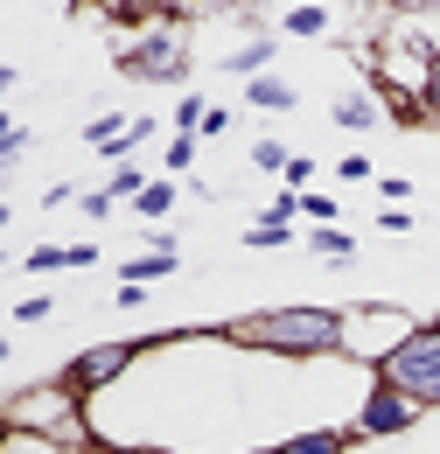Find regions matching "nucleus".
I'll return each instance as SVG.
<instances>
[{"label":"nucleus","mask_w":440,"mask_h":454,"mask_svg":"<svg viewBox=\"0 0 440 454\" xmlns=\"http://www.w3.org/2000/svg\"><path fill=\"white\" fill-rule=\"evenodd\" d=\"M378 196H385V210H405V196H412V182H405V175H378Z\"/></svg>","instance_id":"b1692460"},{"label":"nucleus","mask_w":440,"mask_h":454,"mask_svg":"<svg viewBox=\"0 0 440 454\" xmlns=\"http://www.w3.org/2000/svg\"><path fill=\"white\" fill-rule=\"evenodd\" d=\"M0 231H7V203H0Z\"/></svg>","instance_id":"473e14b6"},{"label":"nucleus","mask_w":440,"mask_h":454,"mask_svg":"<svg viewBox=\"0 0 440 454\" xmlns=\"http://www.w3.org/2000/svg\"><path fill=\"white\" fill-rule=\"evenodd\" d=\"M378 113H385V106H378V91H342V98L329 106V119H335V126H350V133H371Z\"/></svg>","instance_id":"9b49d317"},{"label":"nucleus","mask_w":440,"mask_h":454,"mask_svg":"<svg viewBox=\"0 0 440 454\" xmlns=\"http://www.w3.org/2000/svg\"><path fill=\"white\" fill-rule=\"evenodd\" d=\"M119 77H133V84H182L189 77V28L154 21L133 50H119Z\"/></svg>","instance_id":"20e7f679"},{"label":"nucleus","mask_w":440,"mask_h":454,"mask_svg":"<svg viewBox=\"0 0 440 454\" xmlns=\"http://www.w3.org/2000/svg\"><path fill=\"white\" fill-rule=\"evenodd\" d=\"M77 210H84V217H106L112 196H106V189H84V196H77Z\"/></svg>","instance_id":"c85d7f7f"},{"label":"nucleus","mask_w":440,"mask_h":454,"mask_svg":"<svg viewBox=\"0 0 440 454\" xmlns=\"http://www.w3.org/2000/svg\"><path fill=\"white\" fill-rule=\"evenodd\" d=\"M245 106H259V113H294V106H301V91H294L279 70H266V77H252V84H245Z\"/></svg>","instance_id":"1a4fd4ad"},{"label":"nucleus","mask_w":440,"mask_h":454,"mask_svg":"<svg viewBox=\"0 0 440 454\" xmlns=\"http://www.w3.org/2000/svg\"><path fill=\"white\" fill-rule=\"evenodd\" d=\"M342 322H350L342 308H266V315L231 322L224 336L279 364H315V356H342Z\"/></svg>","instance_id":"f257e3e1"},{"label":"nucleus","mask_w":440,"mask_h":454,"mask_svg":"<svg viewBox=\"0 0 440 454\" xmlns=\"http://www.w3.org/2000/svg\"><path fill=\"white\" fill-rule=\"evenodd\" d=\"M189 161H196V133H175V140L161 147V168H168V175H182Z\"/></svg>","instance_id":"412c9836"},{"label":"nucleus","mask_w":440,"mask_h":454,"mask_svg":"<svg viewBox=\"0 0 440 454\" xmlns=\"http://www.w3.org/2000/svg\"><path fill=\"white\" fill-rule=\"evenodd\" d=\"M133 210H140V217H147V224H161L168 210H175V182H147V189H140V203H133Z\"/></svg>","instance_id":"dca6fc26"},{"label":"nucleus","mask_w":440,"mask_h":454,"mask_svg":"<svg viewBox=\"0 0 440 454\" xmlns=\"http://www.w3.org/2000/svg\"><path fill=\"white\" fill-rule=\"evenodd\" d=\"M245 245H252V252H279V245H294V224H273V217H259V224L245 231Z\"/></svg>","instance_id":"f3484780"},{"label":"nucleus","mask_w":440,"mask_h":454,"mask_svg":"<svg viewBox=\"0 0 440 454\" xmlns=\"http://www.w3.org/2000/svg\"><path fill=\"white\" fill-rule=\"evenodd\" d=\"M77 196H84V189H70V182H50V189H43V210H56V203H77Z\"/></svg>","instance_id":"c756f323"},{"label":"nucleus","mask_w":440,"mask_h":454,"mask_svg":"<svg viewBox=\"0 0 440 454\" xmlns=\"http://www.w3.org/2000/svg\"><path fill=\"white\" fill-rule=\"evenodd\" d=\"M350 322H342V356H364V364H385L398 342L420 329V315H405V308H378V301H357V308H342Z\"/></svg>","instance_id":"39448f33"},{"label":"nucleus","mask_w":440,"mask_h":454,"mask_svg":"<svg viewBox=\"0 0 440 454\" xmlns=\"http://www.w3.org/2000/svg\"><path fill=\"white\" fill-rule=\"evenodd\" d=\"M301 217H308L315 231H329V224H335V196H322V189H308V196H301Z\"/></svg>","instance_id":"4be33fe9"},{"label":"nucleus","mask_w":440,"mask_h":454,"mask_svg":"<svg viewBox=\"0 0 440 454\" xmlns=\"http://www.w3.org/2000/svg\"><path fill=\"white\" fill-rule=\"evenodd\" d=\"M21 266H28V273H63V266H70V245H35Z\"/></svg>","instance_id":"aec40b11"},{"label":"nucleus","mask_w":440,"mask_h":454,"mask_svg":"<svg viewBox=\"0 0 440 454\" xmlns=\"http://www.w3.org/2000/svg\"><path fill=\"white\" fill-rule=\"evenodd\" d=\"M357 441V427L342 434V427H308V434H294V441H279V448H266V454H342Z\"/></svg>","instance_id":"9d476101"},{"label":"nucleus","mask_w":440,"mask_h":454,"mask_svg":"<svg viewBox=\"0 0 440 454\" xmlns=\"http://www.w3.org/2000/svg\"><path fill=\"white\" fill-rule=\"evenodd\" d=\"M0 454H77V448L43 441V434H7V427H0Z\"/></svg>","instance_id":"2eb2a0df"},{"label":"nucleus","mask_w":440,"mask_h":454,"mask_svg":"<svg viewBox=\"0 0 440 454\" xmlns=\"http://www.w3.org/2000/svg\"><path fill=\"white\" fill-rule=\"evenodd\" d=\"M301 182H315V161H308V154H294V161H287L279 189H294V196H301Z\"/></svg>","instance_id":"a878e982"},{"label":"nucleus","mask_w":440,"mask_h":454,"mask_svg":"<svg viewBox=\"0 0 440 454\" xmlns=\"http://www.w3.org/2000/svg\"><path fill=\"white\" fill-rule=\"evenodd\" d=\"M50 294H28V301H14V322H50Z\"/></svg>","instance_id":"393cba45"},{"label":"nucleus","mask_w":440,"mask_h":454,"mask_svg":"<svg viewBox=\"0 0 440 454\" xmlns=\"http://www.w3.org/2000/svg\"><path fill=\"white\" fill-rule=\"evenodd\" d=\"M7 84H14V70H7V63H0V98H7Z\"/></svg>","instance_id":"2f4dec72"},{"label":"nucleus","mask_w":440,"mask_h":454,"mask_svg":"<svg viewBox=\"0 0 440 454\" xmlns=\"http://www.w3.org/2000/svg\"><path fill=\"white\" fill-rule=\"evenodd\" d=\"M0 427H7V434H43V441L77 448V441L91 434V412H84V398L70 392L63 378H50V385H28V392L0 398Z\"/></svg>","instance_id":"f03ea898"},{"label":"nucleus","mask_w":440,"mask_h":454,"mask_svg":"<svg viewBox=\"0 0 440 454\" xmlns=\"http://www.w3.org/2000/svg\"><path fill=\"white\" fill-rule=\"evenodd\" d=\"M287 161H294V154L279 147L273 133H259V140H252V168H266V175H287Z\"/></svg>","instance_id":"6ab92c4d"},{"label":"nucleus","mask_w":440,"mask_h":454,"mask_svg":"<svg viewBox=\"0 0 440 454\" xmlns=\"http://www.w3.org/2000/svg\"><path fill=\"white\" fill-rule=\"evenodd\" d=\"M0 364H7V342H0Z\"/></svg>","instance_id":"72a5a7b5"},{"label":"nucleus","mask_w":440,"mask_h":454,"mask_svg":"<svg viewBox=\"0 0 440 454\" xmlns=\"http://www.w3.org/2000/svg\"><path fill=\"white\" fill-rule=\"evenodd\" d=\"M147 349H154V336H147V342H91V349H77V356H70L63 385H70V392L91 405V398L106 392V385H119V378H126V371H133Z\"/></svg>","instance_id":"423d86ee"},{"label":"nucleus","mask_w":440,"mask_h":454,"mask_svg":"<svg viewBox=\"0 0 440 454\" xmlns=\"http://www.w3.org/2000/svg\"><path fill=\"white\" fill-rule=\"evenodd\" d=\"M203 113H210V106H203L196 91H182V106H175V126H182V133H196V126H203Z\"/></svg>","instance_id":"5701e85b"},{"label":"nucleus","mask_w":440,"mask_h":454,"mask_svg":"<svg viewBox=\"0 0 440 454\" xmlns=\"http://www.w3.org/2000/svg\"><path fill=\"white\" fill-rule=\"evenodd\" d=\"M154 175H140V168H112V182H106V196L112 203H140V189H147Z\"/></svg>","instance_id":"a211bd4d"},{"label":"nucleus","mask_w":440,"mask_h":454,"mask_svg":"<svg viewBox=\"0 0 440 454\" xmlns=\"http://www.w3.org/2000/svg\"><path fill=\"white\" fill-rule=\"evenodd\" d=\"M175 273V252H140V259H126V273H119V286H154V280H168Z\"/></svg>","instance_id":"ddd939ff"},{"label":"nucleus","mask_w":440,"mask_h":454,"mask_svg":"<svg viewBox=\"0 0 440 454\" xmlns=\"http://www.w3.org/2000/svg\"><path fill=\"white\" fill-rule=\"evenodd\" d=\"M329 28H335V14H329V7H315V0H301V7L279 14V35H301V43H315V35H329Z\"/></svg>","instance_id":"f8f14e48"},{"label":"nucleus","mask_w":440,"mask_h":454,"mask_svg":"<svg viewBox=\"0 0 440 454\" xmlns=\"http://www.w3.org/2000/svg\"><path fill=\"white\" fill-rule=\"evenodd\" d=\"M308 245H315V259H329V266H350L357 259V238L342 224H329V231H308Z\"/></svg>","instance_id":"4468645a"},{"label":"nucleus","mask_w":440,"mask_h":454,"mask_svg":"<svg viewBox=\"0 0 440 454\" xmlns=\"http://www.w3.org/2000/svg\"><path fill=\"white\" fill-rule=\"evenodd\" d=\"M335 175H342V182H371V161H364V154H342Z\"/></svg>","instance_id":"cd10ccee"},{"label":"nucleus","mask_w":440,"mask_h":454,"mask_svg":"<svg viewBox=\"0 0 440 454\" xmlns=\"http://www.w3.org/2000/svg\"><path fill=\"white\" fill-rule=\"evenodd\" d=\"M378 385L398 398H412L420 412H440V322H420L412 336L378 364Z\"/></svg>","instance_id":"7ed1b4c3"},{"label":"nucleus","mask_w":440,"mask_h":454,"mask_svg":"<svg viewBox=\"0 0 440 454\" xmlns=\"http://www.w3.org/2000/svg\"><path fill=\"white\" fill-rule=\"evenodd\" d=\"M224 133H231V113H224V106H210V113H203V126H196V140H224Z\"/></svg>","instance_id":"bb28decb"},{"label":"nucleus","mask_w":440,"mask_h":454,"mask_svg":"<svg viewBox=\"0 0 440 454\" xmlns=\"http://www.w3.org/2000/svg\"><path fill=\"white\" fill-rule=\"evenodd\" d=\"M273 50H279V35H252V43H238V50L224 57V70L252 84V77H266V70H273Z\"/></svg>","instance_id":"6e6552de"},{"label":"nucleus","mask_w":440,"mask_h":454,"mask_svg":"<svg viewBox=\"0 0 440 454\" xmlns=\"http://www.w3.org/2000/svg\"><path fill=\"white\" fill-rule=\"evenodd\" d=\"M21 154H28V133H21V140H7V147H0V175L14 168V161H21Z\"/></svg>","instance_id":"7c9ffc66"},{"label":"nucleus","mask_w":440,"mask_h":454,"mask_svg":"<svg viewBox=\"0 0 440 454\" xmlns=\"http://www.w3.org/2000/svg\"><path fill=\"white\" fill-rule=\"evenodd\" d=\"M412 419H420V405L398 398V392H385V385H371L364 405H357V434H364V441H378V434H405Z\"/></svg>","instance_id":"0eeeda50"}]
</instances>
